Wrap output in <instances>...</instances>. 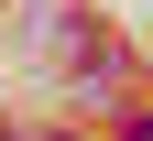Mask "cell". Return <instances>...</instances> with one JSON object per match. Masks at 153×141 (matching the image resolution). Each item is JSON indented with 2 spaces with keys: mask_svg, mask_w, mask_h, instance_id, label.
Returning a JSON list of instances; mask_svg holds the SVG:
<instances>
[{
  "mask_svg": "<svg viewBox=\"0 0 153 141\" xmlns=\"http://www.w3.org/2000/svg\"><path fill=\"white\" fill-rule=\"evenodd\" d=\"M120 141H153V119H120Z\"/></svg>",
  "mask_w": 153,
  "mask_h": 141,
  "instance_id": "6da1fadb",
  "label": "cell"
}]
</instances>
